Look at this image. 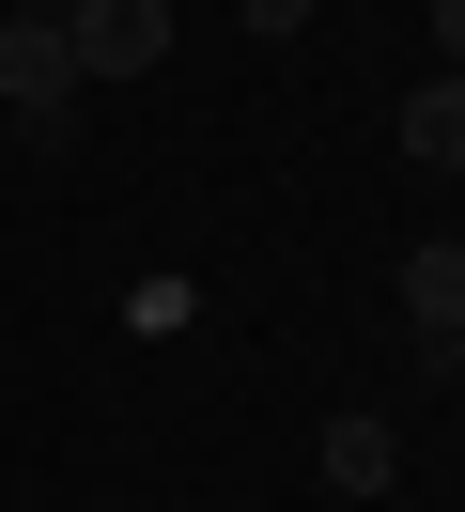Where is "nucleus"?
Wrapping results in <instances>:
<instances>
[{"mask_svg":"<svg viewBox=\"0 0 465 512\" xmlns=\"http://www.w3.org/2000/svg\"><path fill=\"white\" fill-rule=\"evenodd\" d=\"M403 156H419V171H465V78H419V94H403Z\"/></svg>","mask_w":465,"mask_h":512,"instance_id":"39448f33","label":"nucleus"},{"mask_svg":"<svg viewBox=\"0 0 465 512\" xmlns=\"http://www.w3.org/2000/svg\"><path fill=\"white\" fill-rule=\"evenodd\" d=\"M62 63L78 78H155L171 63V16L155 0H62Z\"/></svg>","mask_w":465,"mask_h":512,"instance_id":"f03ea898","label":"nucleus"},{"mask_svg":"<svg viewBox=\"0 0 465 512\" xmlns=\"http://www.w3.org/2000/svg\"><path fill=\"white\" fill-rule=\"evenodd\" d=\"M310 466H326V497H388V481H403V435H388V419H326Z\"/></svg>","mask_w":465,"mask_h":512,"instance_id":"7ed1b4c3","label":"nucleus"},{"mask_svg":"<svg viewBox=\"0 0 465 512\" xmlns=\"http://www.w3.org/2000/svg\"><path fill=\"white\" fill-rule=\"evenodd\" d=\"M450 187H465V171H450Z\"/></svg>","mask_w":465,"mask_h":512,"instance_id":"1a4fd4ad","label":"nucleus"},{"mask_svg":"<svg viewBox=\"0 0 465 512\" xmlns=\"http://www.w3.org/2000/svg\"><path fill=\"white\" fill-rule=\"evenodd\" d=\"M0 109L31 140H78V63H62V0H16L0 16Z\"/></svg>","mask_w":465,"mask_h":512,"instance_id":"f257e3e1","label":"nucleus"},{"mask_svg":"<svg viewBox=\"0 0 465 512\" xmlns=\"http://www.w3.org/2000/svg\"><path fill=\"white\" fill-rule=\"evenodd\" d=\"M233 16H248L264 47H279V32H310V0H233Z\"/></svg>","mask_w":465,"mask_h":512,"instance_id":"423d86ee","label":"nucleus"},{"mask_svg":"<svg viewBox=\"0 0 465 512\" xmlns=\"http://www.w3.org/2000/svg\"><path fill=\"white\" fill-rule=\"evenodd\" d=\"M403 326H419V342H465V233L403 249Z\"/></svg>","mask_w":465,"mask_h":512,"instance_id":"20e7f679","label":"nucleus"},{"mask_svg":"<svg viewBox=\"0 0 465 512\" xmlns=\"http://www.w3.org/2000/svg\"><path fill=\"white\" fill-rule=\"evenodd\" d=\"M434 357H450V404H465V342H434Z\"/></svg>","mask_w":465,"mask_h":512,"instance_id":"6e6552de","label":"nucleus"},{"mask_svg":"<svg viewBox=\"0 0 465 512\" xmlns=\"http://www.w3.org/2000/svg\"><path fill=\"white\" fill-rule=\"evenodd\" d=\"M434 78H465V0H434Z\"/></svg>","mask_w":465,"mask_h":512,"instance_id":"0eeeda50","label":"nucleus"}]
</instances>
